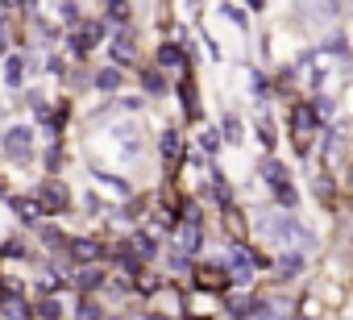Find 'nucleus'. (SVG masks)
<instances>
[{"mask_svg":"<svg viewBox=\"0 0 353 320\" xmlns=\"http://www.w3.org/2000/svg\"><path fill=\"white\" fill-rule=\"evenodd\" d=\"M75 320H104V312H100L92 299H79V308H75Z\"/></svg>","mask_w":353,"mask_h":320,"instance_id":"obj_21","label":"nucleus"},{"mask_svg":"<svg viewBox=\"0 0 353 320\" xmlns=\"http://www.w3.org/2000/svg\"><path fill=\"white\" fill-rule=\"evenodd\" d=\"M174 241H179V254H196V250H200V229L188 221L179 233H174Z\"/></svg>","mask_w":353,"mask_h":320,"instance_id":"obj_8","label":"nucleus"},{"mask_svg":"<svg viewBox=\"0 0 353 320\" xmlns=\"http://www.w3.org/2000/svg\"><path fill=\"white\" fill-rule=\"evenodd\" d=\"M158 63L162 67H183V50L174 42H166V46H158Z\"/></svg>","mask_w":353,"mask_h":320,"instance_id":"obj_15","label":"nucleus"},{"mask_svg":"<svg viewBox=\"0 0 353 320\" xmlns=\"http://www.w3.org/2000/svg\"><path fill=\"white\" fill-rule=\"evenodd\" d=\"M0 5H5V9H13V5H26V0H0Z\"/></svg>","mask_w":353,"mask_h":320,"instance_id":"obj_37","label":"nucleus"},{"mask_svg":"<svg viewBox=\"0 0 353 320\" xmlns=\"http://www.w3.org/2000/svg\"><path fill=\"white\" fill-rule=\"evenodd\" d=\"M141 88H145L150 96H158V92H162L166 83H162V75H158V71H145V79H141Z\"/></svg>","mask_w":353,"mask_h":320,"instance_id":"obj_25","label":"nucleus"},{"mask_svg":"<svg viewBox=\"0 0 353 320\" xmlns=\"http://www.w3.org/2000/svg\"><path fill=\"white\" fill-rule=\"evenodd\" d=\"M299 266H303L299 250H291V254H283V258H279V270H283V274H299Z\"/></svg>","mask_w":353,"mask_h":320,"instance_id":"obj_20","label":"nucleus"},{"mask_svg":"<svg viewBox=\"0 0 353 320\" xmlns=\"http://www.w3.org/2000/svg\"><path fill=\"white\" fill-rule=\"evenodd\" d=\"M108 21H117V26H125V21H129V5H125V0H117V5L108 9Z\"/></svg>","mask_w":353,"mask_h":320,"instance_id":"obj_26","label":"nucleus"},{"mask_svg":"<svg viewBox=\"0 0 353 320\" xmlns=\"http://www.w3.org/2000/svg\"><path fill=\"white\" fill-rule=\"evenodd\" d=\"M245 320H274V303H254V312Z\"/></svg>","mask_w":353,"mask_h":320,"instance_id":"obj_28","label":"nucleus"},{"mask_svg":"<svg viewBox=\"0 0 353 320\" xmlns=\"http://www.w3.org/2000/svg\"><path fill=\"white\" fill-rule=\"evenodd\" d=\"M121 83H125V79H121V67H104V71L96 75V88H100V92H117Z\"/></svg>","mask_w":353,"mask_h":320,"instance_id":"obj_12","label":"nucleus"},{"mask_svg":"<svg viewBox=\"0 0 353 320\" xmlns=\"http://www.w3.org/2000/svg\"><path fill=\"white\" fill-rule=\"evenodd\" d=\"M46 71H50V75H63L67 67H63V59H50V63H46Z\"/></svg>","mask_w":353,"mask_h":320,"instance_id":"obj_36","label":"nucleus"},{"mask_svg":"<svg viewBox=\"0 0 353 320\" xmlns=\"http://www.w3.org/2000/svg\"><path fill=\"white\" fill-rule=\"evenodd\" d=\"M225 13H229V21H233V26H241V30L250 26V21H245V13H241L237 5H225Z\"/></svg>","mask_w":353,"mask_h":320,"instance_id":"obj_31","label":"nucleus"},{"mask_svg":"<svg viewBox=\"0 0 353 320\" xmlns=\"http://www.w3.org/2000/svg\"><path fill=\"white\" fill-rule=\"evenodd\" d=\"M0 254H5V258H21V254H26V250H21V241H9V246H5V250H0Z\"/></svg>","mask_w":353,"mask_h":320,"instance_id":"obj_33","label":"nucleus"},{"mask_svg":"<svg viewBox=\"0 0 353 320\" xmlns=\"http://www.w3.org/2000/svg\"><path fill=\"white\" fill-rule=\"evenodd\" d=\"M63 21H79V9L71 5V0H67V5H63Z\"/></svg>","mask_w":353,"mask_h":320,"instance_id":"obj_34","label":"nucleus"},{"mask_svg":"<svg viewBox=\"0 0 353 320\" xmlns=\"http://www.w3.org/2000/svg\"><path fill=\"white\" fill-rule=\"evenodd\" d=\"M13 212H21V221L34 225V221L42 217V204H38V200H13Z\"/></svg>","mask_w":353,"mask_h":320,"instance_id":"obj_16","label":"nucleus"},{"mask_svg":"<svg viewBox=\"0 0 353 320\" xmlns=\"http://www.w3.org/2000/svg\"><path fill=\"white\" fill-rule=\"evenodd\" d=\"M5 158H9V163H17V167H26L30 158H34V129L30 125H13L5 133Z\"/></svg>","mask_w":353,"mask_h":320,"instance_id":"obj_4","label":"nucleus"},{"mask_svg":"<svg viewBox=\"0 0 353 320\" xmlns=\"http://www.w3.org/2000/svg\"><path fill=\"white\" fill-rule=\"evenodd\" d=\"M38 312H42V320H59V316H63V308H59V299H54V295H50Z\"/></svg>","mask_w":353,"mask_h":320,"instance_id":"obj_27","label":"nucleus"},{"mask_svg":"<svg viewBox=\"0 0 353 320\" xmlns=\"http://www.w3.org/2000/svg\"><path fill=\"white\" fill-rule=\"evenodd\" d=\"M5 316H9V320H30L34 312H30L26 299H5Z\"/></svg>","mask_w":353,"mask_h":320,"instance_id":"obj_17","label":"nucleus"},{"mask_svg":"<svg viewBox=\"0 0 353 320\" xmlns=\"http://www.w3.org/2000/svg\"><path fill=\"white\" fill-rule=\"evenodd\" d=\"M104 283V270L100 266H79V274H75V287L79 291H96Z\"/></svg>","mask_w":353,"mask_h":320,"instance_id":"obj_9","label":"nucleus"},{"mask_svg":"<svg viewBox=\"0 0 353 320\" xmlns=\"http://www.w3.org/2000/svg\"><path fill=\"white\" fill-rule=\"evenodd\" d=\"M225 133H229V137H233V141H237V137H241V125H237V121H233V117H229V121H225Z\"/></svg>","mask_w":353,"mask_h":320,"instance_id":"obj_35","label":"nucleus"},{"mask_svg":"<svg viewBox=\"0 0 353 320\" xmlns=\"http://www.w3.org/2000/svg\"><path fill=\"white\" fill-rule=\"evenodd\" d=\"M196 283H200L204 291H229L233 274H229V270H221V266H200V270H196Z\"/></svg>","mask_w":353,"mask_h":320,"instance_id":"obj_7","label":"nucleus"},{"mask_svg":"<svg viewBox=\"0 0 353 320\" xmlns=\"http://www.w3.org/2000/svg\"><path fill=\"white\" fill-rule=\"evenodd\" d=\"M108 50H112V67H121V63H129V59H133V42H129L125 34H121V38H117Z\"/></svg>","mask_w":353,"mask_h":320,"instance_id":"obj_13","label":"nucleus"},{"mask_svg":"<svg viewBox=\"0 0 353 320\" xmlns=\"http://www.w3.org/2000/svg\"><path fill=\"white\" fill-rule=\"evenodd\" d=\"M179 96H183V104H188V117L196 121V117H200V96H196L192 79H183V83H179Z\"/></svg>","mask_w":353,"mask_h":320,"instance_id":"obj_14","label":"nucleus"},{"mask_svg":"<svg viewBox=\"0 0 353 320\" xmlns=\"http://www.w3.org/2000/svg\"><path fill=\"white\" fill-rule=\"evenodd\" d=\"M71 254H75L79 262H96V258H100V241H92V237H79V241H71Z\"/></svg>","mask_w":353,"mask_h":320,"instance_id":"obj_10","label":"nucleus"},{"mask_svg":"<svg viewBox=\"0 0 353 320\" xmlns=\"http://www.w3.org/2000/svg\"><path fill=\"white\" fill-rule=\"evenodd\" d=\"M100 38H104V26H100V21L79 26V30H75V38H71V54H75V59H88V50H92V46H100Z\"/></svg>","mask_w":353,"mask_h":320,"instance_id":"obj_5","label":"nucleus"},{"mask_svg":"<svg viewBox=\"0 0 353 320\" xmlns=\"http://www.w3.org/2000/svg\"><path fill=\"white\" fill-rule=\"evenodd\" d=\"M162 154L170 158V163L179 158V133H174V129H166V133H162Z\"/></svg>","mask_w":353,"mask_h":320,"instance_id":"obj_19","label":"nucleus"},{"mask_svg":"<svg viewBox=\"0 0 353 320\" xmlns=\"http://www.w3.org/2000/svg\"><path fill=\"white\" fill-rule=\"evenodd\" d=\"M38 204H42V208H54V212H63L71 200H67V188H63L59 179H50V183H42V188H38Z\"/></svg>","mask_w":353,"mask_h":320,"instance_id":"obj_6","label":"nucleus"},{"mask_svg":"<svg viewBox=\"0 0 353 320\" xmlns=\"http://www.w3.org/2000/svg\"><path fill=\"white\" fill-rule=\"evenodd\" d=\"M324 117L312 108V104H295L291 108V141H295V150L307 158L312 154V137H316V125H320Z\"/></svg>","mask_w":353,"mask_h":320,"instance_id":"obj_2","label":"nucleus"},{"mask_svg":"<svg viewBox=\"0 0 353 320\" xmlns=\"http://www.w3.org/2000/svg\"><path fill=\"white\" fill-rule=\"evenodd\" d=\"M133 246H137V258H154V254H158V241H154V237H145V233H141Z\"/></svg>","mask_w":353,"mask_h":320,"instance_id":"obj_24","label":"nucleus"},{"mask_svg":"<svg viewBox=\"0 0 353 320\" xmlns=\"http://www.w3.org/2000/svg\"><path fill=\"white\" fill-rule=\"evenodd\" d=\"M258 229H262L270 241L291 246V250H299V254L316 246V237H312V233H307V229L291 217V212H262V217H258Z\"/></svg>","mask_w":353,"mask_h":320,"instance_id":"obj_1","label":"nucleus"},{"mask_svg":"<svg viewBox=\"0 0 353 320\" xmlns=\"http://www.w3.org/2000/svg\"><path fill=\"white\" fill-rule=\"evenodd\" d=\"M42 241H46L50 250H63V241H67V237H63V229H54V225H42Z\"/></svg>","mask_w":353,"mask_h":320,"instance_id":"obj_23","label":"nucleus"},{"mask_svg":"<svg viewBox=\"0 0 353 320\" xmlns=\"http://www.w3.org/2000/svg\"><path fill=\"white\" fill-rule=\"evenodd\" d=\"M258 133H262V141H266V146H274V125H270L266 117L258 121Z\"/></svg>","mask_w":353,"mask_h":320,"instance_id":"obj_32","label":"nucleus"},{"mask_svg":"<svg viewBox=\"0 0 353 320\" xmlns=\"http://www.w3.org/2000/svg\"><path fill=\"white\" fill-rule=\"evenodd\" d=\"M229 312H233V316H241V320H245V316H250V312H254V299H250V295H229Z\"/></svg>","mask_w":353,"mask_h":320,"instance_id":"obj_18","label":"nucleus"},{"mask_svg":"<svg viewBox=\"0 0 353 320\" xmlns=\"http://www.w3.org/2000/svg\"><path fill=\"white\" fill-rule=\"evenodd\" d=\"M96 179H100V183H104L108 192H117V196H129V188H125L121 179H112V175H96Z\"/></svg>","mask_w":353,"mask_h":320,"instance_id":"obj_30","label":"nucleus"},{"mask_svg":"<svg viewBox=\"0 0 353 320\" xmlns=\"http://www.w3.org/2000/svg\"><path fill=\"white\" fill-rule=\"evenodd\" d=\"M196 320H204V316H196Z\"/></svg>","mask_w":353,"mask_h":320,"instance_id":"obj_39","label":"nucleus"},{"mask_svg":"<svg viewBox=\"0 0 353 320\" xmlns=\"http://www.w3.org/2000/svg\"><path fill=\"white\" fill-rule=\"evenodd\" d=\"M145 320H170V316H145Z\"/></svg>","mask_w":353,"mask_h":320,"instance_id":"obj_38","label":"nucleus"},{"mask_svg":"<svg viewBox=\"0 0 353 320\" xmlns=\"http://www.w3.org/2000/svg\"><path fill=\"white\" fill-rule=\"evenodd\" d=\"M112 137H121V141H125V154H137V133H133V125H121Z\"/></svg>","mask_w":353,"mask_h":320,"instance_id":"obj_22","label":"nucleus"},{"mask_svg":"<svg viewBox=\"0 0 353 320\" xmlns=\"http://www.w3.org/2000/svg\"><path fill=\"white\" fill-rule=\"evenodd\" d=\"M200 146H204L208 154H216V146H221V133H216V129H204V137H200Z\"/></svg>","mask_w":353,"mask_h":320,"instance_id":"obj_29","label":"nucleus"},{"mask_svg":"<svg viewBox=\"0 0 353 320\" xmlns=\"http://www.w3.org/2000/svg\"><path fill=\"white\" fill-rule=\"evenodd\" d=\"M258 175L274 188V196H279V204H287V212L295 208V188H291V175H287V167L283 163H274V158H266V163L258 167Z\"/></svg>","mask_w":353,"mask_h":320,"instance_id":"obj_3","label":"nucleus"},{"mask_svg":"<svg viewBox=\"0 0 353 320\" xmlns=\"http://www.w3.org/2000/svg\"><path fill=\"white\" fill-rule=\"evenodd\" d=\"M21 75H26V59L13 54V59L5 63V83H9V88H21Z\"/></svg>","mask_w":353,"mask_h":320,"instance_id":"obj_11","label":"nucleus"}]
</instances>
